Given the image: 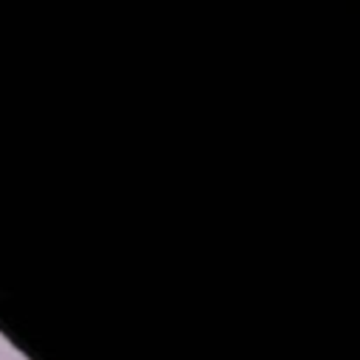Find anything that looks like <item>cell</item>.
I'll return each instance as SVG.
<instances>
[{
    "label": "cell",
    "mask_w": 360,
    "mask_h": 360,
    "mask_svg": "<svg viewBox=\"0 0 360 360\" xmlns=\"http://www.w3.org/2000/svg\"><path fill=\"white\" fill-rule=\"evenodd\" d=\"M0 360H28V357H22V352H20L17 346H11V343L0 335Z\"/></svg>",
    "instance_id": "1"
}]
</instances>
